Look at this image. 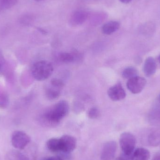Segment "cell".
I'll use <instances>...</instances> for the list:
<instances>
[{
    "label": "cell",
    "instance_id": "obj_20",
    "mask_svg": "<svg viewBox=\"0 0 160 160\" xmlns=\"http://www.w3.org/2000/svg\"><path fill=\"white\" fill-rule=\"evenodd\" d=\"M59 59L62 62L69 63L74 62L75 58L73 54L71 53L62 52L59 55Z\"/></svg>",
    "mask_w": 160,
    "mask_h": 160
},
{
    "label": "cell",
    "instance_id": "obj_4",
    "mask_svg": "<svg viewBox=\"0 0 160 160\" xmlns=\"http://www.w3.org/2000/svg\"><path fill=\"white\" fill-rule=\"evenodd\" d=\"M30 136L22 131H17L12 133L11 143L16 149H24L31 142Z\"/></svg>",
    "mask_w": 160,
    "mask_h": 160
},
{
    "label": "cell",
    "instance_id": "obj_21",
    "mask_svg": "<svg viewBox=\"0 0 160 160\" xmlns=\"http://www.w3.org/2000/svg\"><path fill=\"white\" fill-rule=\"evenodd\" d=\"M99 111L96 107L91 108L88 112V117L91 119L98 118L99 116Z\"/></svg>",
    "mask_w": 160,
    "mask_h": 160
},
{
    "label": "cell",
    "instance_id": "obj_3",
    "mask_svg": "<svg viewBox=\"0 0 160 160\" xmlns=\"http://www.w3.org/2000/svg\"><path fill=\"white\" fill-rule=\"evenodd\" d=\"M136 144V138L132 133L124 132L120 135L119 144L124 155L131 156L135 149Z\"/></svg>",
    "mask_w": 160,
    "mask_h": 160
},
{
    "label": "cell",
    "instance_id": "obj_6",
    "mask_svg": "<svg viewBox=\"0 0 160 160\" xmlns=\"http://www.w3.org/2000/svg\"><path fill=\"white\" fill-rule=\"evenodd\" d=\"M61 151L65 154H70L77 147V140L75 137L69 135H64L60 138Z\"/></svg>",
    "mask_w": 160,
    "mask_h": 160
},
{
    "label": "cell",
    "instance_id": "obj_10",
    "mask_svg": "<svg viewBox=\"0 0 160 160\" xmlns=\"http://www.w3.org/2000/svg\"><path fill=\"white\" fill-rule=\"evenodd\" d=\"M88 18V13L83 10L74 12L70 17L69 23L73 26H79L85 22Z\"/></svg>",
    "mask_w": 160,
    "mask_h": 160
},
{
    "label": "cell",
    "instance_id": "obj_9",
    "mask_svg": "<svg viewBox=\"0 0 160 160\" xmlns=\"http://www.w3.org/2000/svg\"><path fill=\"white\" fill-rule=\"evenodd\" d=\"M108 95L112 100L118 101L126 98V92L122 85L120 83H117L109 88Z\"/></svg>",
    "mask_w": 160,
    "mask_h": 160
},
{
    "label": "cell",
    "instance_id": "obj_7",
    "mask_svg": "<svg viewBox=\"0 0 160 160\" xmlns=\"http://www.w3.org/2000/svg\"><path fill=\"white\" fill-rule=\"evenodd\" d=\"M146 80L144 78L137 76L128 80L127 86L132 93L138 94L142 91L146 85Z\"/></svg>",
    "mask_w": 160,
    "mask_h": 160
},
{
    "label": "cell",
    "instance_id": "obj_5",
    "mask_svg": "<svg viewBox=\"0 0 160 160\" xmlns=\"http://www.w3.org/2000/svg\"><path fill=\"white\" fill-rule=\"evenodd\" d=\"M142 142L148 146L156 147L160 145V127L152 128L142 138Z\"/></svg>",
    "mask_w": 160,
    "mask_h": 160
},
{
    "label": "cell",
    "instance_id": "obj_13",
    "mask_svg": "<svg viewBox=\"0 0 160 160\" xmlns=\"http://www.w3.org/2000/svg\"><path fill=\"white\" fill-rule=\"evenodd\" d=\"M150 152L146 148H139L134 150L131 156V160H149Z\"/></svg>",
    "mask_w": 160,
    "mask_h": 160
},
{
    "label": "cell",
    "instance_id": "obj_17",
    "mask_svg": "<svg viewBox=\"0 0 160 160\" xmlns=\"http://www.w3.org/2000/svg\"><path fill=\"white\" fill-rule=\"evenodd\" d=\"M6 160H29L28 157L18 151H11L7 154Z\"/></svg>",
    "mask_w": 160,
    "mask_h": 160
},
{
    "label": "cell",
    "instance_id": "obj_2",
    "mask_svg": "<svg viewBox=\"0 0 160 160\" xmlns=\"http://www.w3.org/2000/svg\"><path fill=\"white\" fill-rule=\"evenodd\" d=\"M53 71L51 63L47 61H40L34 64L32 68L33 78L38 81H44L48 78Z\"/></svg>",
    "mask_w": 160,
    "mask_h": 160
},
{
    "label": "cell",
    "instance_id": "obj_16",
    "mask_svg": "<svg viewBox=\"0 0 160 160\" xmlns=\"http://www.w3.org/2000/svg\"><path fill=\"white\" fill-rule=\"evenodd\" d=\"M47 147L48 149L52 152L61 151L60 139L52 138L47 142Z\"/></svg>",
    "mask_w": 160,
    "mask_h": 160
},
{
    "label": "cell",
    "instance_id": "obj_29",
    "mask_svg": "<svg viewBox=\"0 0 160 160\" xmlns=\"http://www.w3.org/2000/svg\"><path fill=\"white\" fill-rule=\"evenodd\" d=\"M35 1H42V0H35Z\"/></svg>",
    "mask_w": 160,
    "mask_h": 160
},
{
    "label": "cell",
    "instance_id": "obj_24",
    "mask_svg": "<svg viewBox=\"0 0 160 160\" xmlns=\"http://www.w3.org/2000/svg\"><path fill=\"white\" fill-rule=\"evenodd\" d=\"M152 160H160V153L156 154Z\"/></svg>",
    "mask_w": 160,
    "mask_h": 160
},
{
    "label": "cell",
    "instance_id": "obj_23",
    "mask_svg": "<svg viewBox=\"0 0 160 160\" xmlns=\"http://www.w3.org/2000/svg\"><path fill=\"white\" fill-rule=\"evenodd\" d=\"M47 160H63L62 158L59 157H52L47 158Z\"/></svg>",
    "mask_w": 160,
    "mask_h": 160
},
{
    "label": "cell",
    "instance_id": "obj_8",
    "mask_svg": "<svg viewBox=\"0 0 160 160\" xmlns=\"http://www.w3.org/2000/svg\"><path fill=\"white\" fill-rule=\"evenodd\" d=\"M117 149V144L115 141L106 142L103 144L102 149L101 158L102 160H113Z\"/></svg>",
    "mask_w": 160,
    "mask_h": 160
},
{
    "label": "cell",
    "instance_id": "obj_15",
    "mask_svg": "<svg viewBox=\"0 0 160 160\" xmlns=\"http://www.w3.org/2000/svg\"><path fill=\"white\" fill-rule=\"evenodd\" d=\"M148 121L151 126L160 127V109L151 111L148 116Z\"/></svg>",
    "mask_w": 160,
    "mask_h": 160
},
{
    "label": "cell",
    "instance_id": "obj_18",
    "mask_svg": "<svg viewBox=\"0 0 160 160\" xmlns=\"http://www.w3.org/2000/svg\"><path fill=\"white\" fill-rule=\"evenodd\" d=\"M138 75V71L135 68L132 67H129L124 69L122 73V76L125 79L132 78L134 77H137Z\"/></svg>",
    "mask_w": 160,
    "mask_h": 160
},
{
    "label": "cell",
    "instance_id": "obj_12",
    "mask_svg": "<svg viewBox=\"0 0 160 160\" xmlns=\"http://www.w3.org/2000/svg\"><path fill=\"white\" fill-rule=\"evenodd\" d=\"M156 31V25L153 22H147L140 25L139 32L141 34L147 37L153 36Z\"/></svg>",
    "mask_w": 160,
    "mask_h": 160
},
{
    "label": "cell",
    "instance_id": "obj_26",
    "mask_svg": "<svg viewBox=\"0 0 160 160\" xmlns=\"http://www.w3.org/2000/svg\"><path fill=\"white\" fill-rule=\"evenodd\" d=\"M116 160H125L123 158H122V157L120 156V157H118V158H117L116 159Z\"/></svg>",
    "mask_w": 160,
    "mask_h": 160
},
{
    "label": "cell",
    "instance_id": "obj_28",
    "mask_svg": "<svg viewBox=\"0 0 160 160\" xmlns=\"http://www.w3.org/2000/svg\"><path fill=\"white\" fill-rule=\"evenodd\" d=\"M158 99H159V102H160V94L159 95V98H158Z\"/></svg>",
    "mask_w": 160,
    "mask_h": 160
},
{
    "label": "cell",
    "instance_id": "obj_22",
    "mask_svg": "<svg viewBox=\"0 0 160 160\" xmlns=\"http://www.w3.org/2000/svg\"><path fill=\"white\" fill-rule=\"evenodd\" d=\"M52 86L61 89L63 87L64 84L62 80L57 78L52 79L51 81Z\"/></svg>",
    "mask_w": 160,
    "mask_h": 160
},
{
    "label": "cell",
    "instance_id": "obj_19",
    "mask_svg": "<svg viewBox=\"0 0 160 160\" xmlns=\"http://www.w3.org/2000/svg\"><path fill=\"white\" fill-rule=\"evenodd\" d=\"M47 96L48 98L51 100L59 98L61 94L60 88L52 87L47 90Z\"/></svg>",
    "mask_w": 160,
    "mask_h": 160
},
{
    "label": "cell",
    "instance_id": "obj_30",
    "mask_svg": "<svg viewBox=\"0 0 160 160\" xmlns=\"http://www.w3.org/2000/svg\"><path fill=\"white\" fill-rule=\"evenodd\" d=\"M42 160H47V159H44Z\"/></svg>",
    "mask_w": 160,
    "mask_h": 160
},
{
    "label": "cell",
    "instance_id": "obj_14",
    "mask_svg": "<svg viewBox=\"0 0 160 160\" xmlns=\"http://www.w3.org/2000/svg\"><path fill=\"white\" fill-rule=\"evenodd\" d=\"M120 23L116 21H111L105 23L102 28V32L104 34H112L115 32L120 28Z\"/></svg>",
    "mask_w": 160,
    "mask_h": 160
},
{
    "label": "cell",
    "instance_id": "obj_11",
    "mask_svg": "<svg viewBox=\"0 0 160 160\" xmlns=\"http://www.w3.org/2000/svg\"><path fill=\"white\" fill-rule=\"evenodd\" d=\"M157 64L156 60L152 57L147 58L145 61L143 66V72L147 77H150L156 73Z\"/></svg>",
    "mask_w": 160,
    "mask_h": 160
},
{
    "label": "cell",
    "instance_id": "obj_27",
    "mask_svg": "<svg viewBox=\"0 0 160 160\" xmlns=\"http://www.w3.org/2000/svg\"><path fill=\"white\" fill-rule=\"evenodd\" d=\"M158 61L159 62L160 64V54L159 56H158Z\"/></svg>",
    "mask_w": 160,
    "mask_h": 160
},
{
    "label": "cell",
    "instance_id": "obj_1",
    "mask_svg": "<svg viewBox=\"0 0 160 160\" xmlns=\"http://www.w3.org/2000/svg\"><path fill=\"white\" fill-rule=\"evenodd\" d=\"M69 109V105L66 101L59 102L44 114L45 123L50 126L58 125L68 114Z\"/></svg>",
    "mask_w": 160,
    "mask_h": 160
},
{
    "label": "cell",
    "instance_id": "obj_25",
    "mask_svg": "<svg viewBox=\"0 0 160 160\" xmlns=\"http://www.w3.org/2000/svg\"><path fill=\"white\" fill-rule=\"evenodd\" d=\"M119 1H120L121 2L123 3L128 4L132 0H119Z\"/></svg>",
    "mask_w": 160,
    "mask_h": 160
}]
</instances>
